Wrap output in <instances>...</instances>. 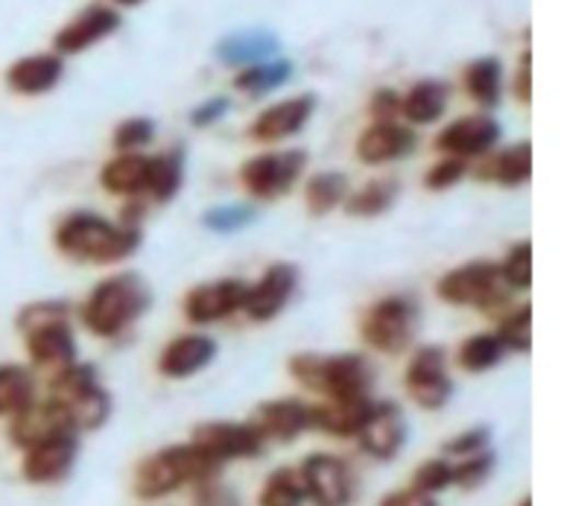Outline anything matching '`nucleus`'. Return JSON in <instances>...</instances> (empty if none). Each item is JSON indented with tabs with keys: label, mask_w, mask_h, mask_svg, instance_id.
I'll return each instance as SVG.
<instances>
[{
	"label": "nucleus",
	"mask_w": 561,
	"mask_h": 506,
	"mask_svg": "<svg viewBox=\"0 0 561 506\" xmlns=\"http://www.w3.org/2000/svg\"><path fill=\"white\" fill-rule=\"evenodd\" d=\"M51 241H55V251L71 263L113 266V263L129 260L131 253L141 248V228L110 221L96 211L75 209L58 218Z\"/></svg>",
	"instance_id": "nucleus-1"
},
{
	"label": "nucleus",
	"mask_w": 561,
	"mask_h": 506,
	"mask_svg": "<svg viewBox=\"0 0 561 506\" xmlns=\"http://www.w3.org/2000/svg\"><path fill=\"white\" fill-rule=\"evenodd\" d=\"M221 464L203 456L190 439L164 446L135 464L131 474V494L138 501H164L183 487H196L203 481H216Z\"/></svg>",
	"instance_id": "nucleus-2"
},
{
	"label": "nucleus",
	"mask_w": 561,
	"mask_h": 506,
	"mask_svg": "<svg viewBox=\"0 0 561 506\" xmlns=\"http://www.w3.org/2000/svg\"><path fill=\"white\" fill-rule=\"evenodd\" d=\"M151 308V286L138 273H113L100 279L81 304V324L87 334L116 340Z\"/></svg>",
	"instance_id": "nucleus-3"
},
{
	"label": "nucleus",
	"mask_w": 561,
	"mask_h": 506,
	"mask_svg": "<svg viewBox=\"0 0 561 506\" xmlns=\"http://www.w3.org/2000/svg\"><path fill=\"white\" fill-rule=\"evenodd\" d=\"M289 376L305 391L324 401L359 398L373 391V366L363 353H296L289 356Z\"/></svg>",
	"instance_id": "nucleus-4"
},
{
	"label": "nucleus",
	"mask_w": 561,
	"mask_h": 506,
	"mask_svg": "<svg viewBox=\"0 0 561 506\" xmlns=\"http://www.w3.org/2000/svg\"><path fill=\"white\" fill-rule=\"evenodd\" d=\"M45 394L55 398L68 411L78 433H93L106 426L113 414V398L96 376V366L81 363V359L51 372L45 381Z\"/></svg>",
	"instance_id": "nucleus-5"
},
{
	"label": "nucleus",
	"mask_w": 561,
	"mask_h": 506,
	"mask_svg": "<svg viewBox=\"0 0 561 506\" xmlns=\"http://www.w3.org/2000/svg\"><path fill=\"white\" fill-rule=\"evenodd\" d=\"M421 304L411 296H386L373 301L359 318V337L382 356H401L417 337Z\"/></svg>",
	"instance_id": "nucleus-6"
},
{
	"label": "nucleus",
	"mask_w": 561,
	"mask_h": 506,
	"mask_svg": "<svg viewBox=\"0 0 561 506\" xmlns=\"http://www.w3.org/2000/svg\"><path fill=\"white\" fill-rule=\"evenodd\" d=\"M436 296H439V301L453 304V308H478V311L491 314V311L507 304L511 289L504 286L497 263H491V260H469V263L453 266L449 273L439 276Z\"/></svg>",
	"instance_id": "nucleus-7"
},
{
	"label": "nucleus",
	"mask_w": 561,
	"mask_h": 506,
	"mask_svg": "<svg viewBox=\"0 0 561 506\" xmlns=\"http://www.w3.org/2000/svg\"><path fill=\"white\" fill-rule=\"evenodd\" d=\"M299 474L311 506H353L359 497V478L344 456L311 452L299 462Z\"/></svg>",
	"instance_id": "nucleus-8"
},
{
	"label": "nucleus",
	"mask_w": 561,
	"mask_h": 506,
	"mask_svg": "<svg viewBox=\"0 0 561 506\" xmlns=\"http://www.w3.org/2000/svg\"><path fill=\"white\" fill-rule=\"evenodd\" d=\"M190 442L221 468L231 462H251L266 452V439L251 421H206L196 423Z\"/></svg>",
	"instance_id": "nucleus-9"
},
{
	"label": "nucleus",
	"mask_w": 561,
	"mask_h": 506,
	"mask_svg": "<svg viewBox=\"0 0 561 506\" xmlns=\"http://www.w3.org/2000/svg\"><path fill=\"white\" fill-rule=\"evenodd\" d=\"M305 164H308V154L302 148L270 151V154L248 158L238 170V180L248 196H254L260 203H273V199H283L286 193H293V186L305 173Z\"/></svg>",
	"instance_id": "nucleus-10"
},
{
	"label": "nucleus",
	"mask_w": 561,
	"mask_h": 506,
	"mask_svg": "<svg viewBox=\"0 0 561 506\" xmlns=\"http://www.w3.org/2000/svg\"><path fill=\"white\" fill-rule=\"evenodd\" d=\"M404 391L421 411H443L453 401L456 384L449 376V359L443 346L427 343L414 349L404 369Z\"/></svg>",
	"instance_id": "nucleus-11"
},
{
	"label": "nucleus",
	"mask_w": 561,
	"mask_h": 506,
	"mask_svg": "<svg viewBox=\"0 0 561 506\" xmlns=\"http://www.w3.org/2000/svg\"><path fill=\"white\" fill-rule=\"evenodd\" d=\"M81 459V433H58L30 449H23L20 478L33 487H51L71 478Z\"/></svg>",
	"instance_id": "nucleus-12"
},
{
	"label": "nucleus",
	"mask_w": 561,
	"mask_h": 506,
	"mask_svg": "<svg viewBox=\"0 0 561 506\" xmlns=\"http://www.w3.org/2000/svg\"><path fill=\"white\" fill-rule=\"evenodd\" d=\"M244 298H248V283L238 276L199 283L183 298V318L196 327H209V324L228 321L238 311H244Z\"/></svg>",
	"instance_id": "nucleus-13"
},
{
	"label": "nucleus",
	"mask_w": 561,
	"mask_h": 506,
	"mask_svg": "<svg viewBox=\"0 0 561 506\" xmlns=\"http://www.w3.org/2000/svg\"><path fill=\"white\" fill-rule=\"evenodd\" d=\"M299 289V266L296 263H273L263 269L257 283H248L244 314L251 324H270L276 321Z\"/></svg>",
	"instance_id": "nucleus-14"
},
{
	"label": "nucleus",
	"mask_w": 561,
	"mask_h": 506,
	"mask_svg": "<svg viewBox=\"0 0 561 506\" xmlns=\"http://www.w3.org/2000/svg\"><path fill=\"white\" fill-rule=\"evenodd\" d=\"M408 433L411 429H408V417H404L401 404L376 401L356 442H359L363 456H369L373 462H394L408 446Z\"/></svg>",
	"instance_id": "nucleus-15"
},
{
	"label": "nucleus",
	"mask_w": 561,
	"mask_h": 506,
	"mask_svg": "<svg viewBox=\"0 0 561 506\" xmlns=\"http://www.w3.org/2000/svg\"><path fill=\"white\" fill-rule=\"evenodd\" d=\"M58 433H78V429L68 417V411L48 394H39L30 407H23L20 414H13L7 421V442L20 452L43 442V439L58 436Z\"/></svg>",
	"instance_id": "nucleus-16"
},
{
	"label": "nucleus",
	"mask_w": 561,
	"mask_h": 506,
	"mask_svg": "<svg viewBox=\"0 0 561 506\" xmlns=\"http://www.w3.org/2000/svg\"><path fill=\"white\" fill-rule=\"evenodd\" d=\"M23 346H26V359L30 369L36 372H58L71 363H78V337L71 327V318H58L39 327H30L23 334Z\"/></svg>",
	"instance_id": "nucleus-17"
},
{
	"label": "nucleus",
	"mask_w": 561,
	"mask_h": 506,
	"mask_svg": "<svg viewBox=\"0 0 561 506\" xmlns=\"http://www.w3.org/2000/svg\"><path fill=\"white\" fill-rule=\"evenodd\" d=\"M251 423L266 442H296L305 433H314V404L302 398H273L257 404Z\"/></svg>",
	"instance_id": "nucleus-18"
},
{
	"label": "nucleus",
	"mask_w": 561,
	"mask_h": 506,
	"mask_svg": "<svg viewBox=\"0 0 561 506\" xmlns=\"http://www.w3.org/2000/svg\"><path fill=\"white\" fill-rule=\"evenodd\" d=\"M497 138H501V126L484 113H472V116H462L443 128L436 135L433 148L439 154L469 161V158H484L497 145Z\"/></svg>",
	"instance_id": "nucleus-19"
},
{
	"label": "nucleus",
	"mask_w": 561,
	"mask_h": 506,
	"mask_svg": "<svg viewBox=\"0 0 561 506\" xmlns=\"http://www.w3.org/2000/svg\"><path fill=\"white\" fill-rule=\"evenodd\" d=\"M123 16L106 7V3H90L84 13H78L75 20H68L58 33H55V51L65 55H81L96 43H103L106 36H113L119 30Z\"/></svg>",
	"instance_id": "nucleus-20"
},
{
	"label": "nucleus",
	"mask_w": 561,
	"mask_h": 506,
	"mask_svg": "<svg viewBox=\"0 0 561 506\" xmlns=\"http://www.w3.org/2000/svg\"><path fill=\"white\" fill-rule=\"evenodd\" d=\"M216 356L218 343L209 334H180L164 343V349L158 356V372L171 381L193 379L203 369H209L216 363Z\"/></svg>",
	"instance_id": "nucleus-21"
},
{
	"label": "nucleus",
	"mask_w": 561,
	"mask_h": 506,
	"mask_svg": "<svg viewBox=\"0 0 561 506\" xmlns=\"http://www.w3.org/2000/svg\"><path fill=\"white\" fill-rule=\"evenodd\" d=\"M65 78V58L58 51H36L16 58L3 71V84L16 96H45Z\"/></svg>",
	"instance_id": "nucleus-22"
},
{
	"label": "nucleus",
	"mask_w": 561,
	"mask_h": 506,
	"mask_svg": "<svg viewBox=\"0 0 561 506\" xmlns=\"http://www.w3.org/2000/svg\"><path fill=\"white\" fill-rule=\"evenodd\" d=\"M314 103H318L314 93H299V96H289L283 103H273L270 110H263L257 119L248 126V138L273 145V141H283L289 135H299L305 123L311 119V113H314Z\"/></svg>",
	"instance_id": "nucleus-23"
},
{
	"label": "nucleus",
	"mask_w": 561,
	"mask_h": 506,
	"mask_svg": "<svg viewBox=\"0 0 561 506\" xmlns=\"http://www.w3.org/2000/svg\"><path fill=\"white\" fill-rule=\"evenodd\" d=\"M417 148V131H411L401 123H373L369 128H363V135L356 138V158L369 168L379 164H391L408 158Z\"/></svg>",
	"instance_id": "nucleus-24"
},
{
	"label": "nucleus",
	"mask_w": 561,
	"mask_h": 506,
	"mask_svg": "<svg viewBox=\"0 0 561 506\" xmlns=\"http://www.w3.org/2000/svg\"><path fill=\"white\" fill-rule=\"evenodd\" d=\"M373 404H376L373 394L321 401V404H314V433H324L331 439H356Z\"/></svg>",
	"instance_id": "nucleus-25"
},
{
	"label": "nucleus",
	"mask_w": 561,
	"mask_h": 506,
	"mask_svg": "<svg viewBox=\"0 0 561 506\" xmlns=\"http://www.w3.org/2000/svg\"><path fill=\"white\" fill-rule=\"evenodd\" d=\"M279 39L270 30H244V33H231L216 45V58L228 68H251L266 58H276Z\"/></svg>",
	"instance_id": "nucleus-26"
},
{
	"label": "nucleus",
	"mask_w": 561,
	"mask_h": 506,
	"mask_svg": "<svg viewBox=\"0 0 561 506\" xmlns=\"http://www.w3.org/2000/svg\"><path fill=\"white\" fill-rule=\"evenodd\" d=\"M148 173H151V158L138 154V151H126L100 170V186L113 196L135 199V196L148 193Z\"/></svg>",
	"instance_id": "nucleus-27"
},
{
	"label": "nucleus",
	"mask_w": 561,
	"mask_h": 506,
	"mask_svg": "<svg viewBox=\"0 0 561 506\" xmlns=\"http://www.w3.org/2000/svg\"><path fill=\"white\" fill-rule=\"evenodd\" d=\"M39 398L36 369L23 363H0V421H10Z\"/></svg>",
	"instance_id": "nucleus-28"
},
{
	"label": "nucleus",
	"mask_w": 561,
	"mask_h": 506,
	"mask_svg": "<svg viewBox=\"0 0 561 506\" xmlns=\"http://www.w3.org/2000/svg\"><path fill=\"white\" fill-rule=\"evenodd\" d=\"M446 103H449V87L436 78H427V81H417L401 96V116L411 126H431L446 113Z\"/></svg>",
	"instance_id": "nucleus-29"
},
{
	"label": "nucleus",
	"mask_w": 561,
	"mask_h": 506,
	"mask_svg": "<svg viewBox=\"0 0 561 506\" xmlns=\"http://www.w3.org/2000/svg\"><path fill=\"white\" fill-rule=\"evenodd\" d=\"M478 176L484 183H497V186H523L533 176V145L529 141L511 145L507 151L484 161L478 168Z\"/></svg>",
	"instance_id": "nucleus-30"
},
{
	"label": "nucleus",
	"mask_w": 561,
	"mask_h": 506,
	"mask_svg": "<svg viewBox=\"0 0 561 506\" xmlns=\"http://www.w3.org/2000/svg\"><path fill=\"white\" fill-rule=\"evenodd\" d=\"M504 356H507V349H504V343H501V337L494 331L472 334L469 340H462L459 349H456V363L469 376H481V372L497 369L504 363Z\"/></svg>",
	"instance_id": "nucleus-31"
},
{
	"label": "nucleus",
	"mask_w": 561,
	"mask_h": 506,
	"mask_svg": "<svg viewBox=\"0 0 561 506\" xmlns=\"http://www.w3.org/2000/svg\"><path fill=\"white\" fill-rule=\"evenodd\" d=\"M462 87L466 93L476 100L481 110H494L501 103V87H504V71H501V61L484 55V58H476L466 74H462Z\"/></svg>",
	"instance_id": "nucleus-32"
},
{
	"label": "nucleus",
	"mask_w": 561,
	"mask_h": 506,
	"mask_svg": "<svg viewBox=\"0 0 561 506\" xmlns=\"http://www.w3.org/2000/svg\"><path fill=\"white\" fill-rule=\"evenodd\" d=\"M398 199V180H386V176H376L369 183H363L356 193H346L344 211L350 218H376V215H386Z\"/></svg>",
	"instance_id": "nucleus-33"
},
{
	"label": "nucleus",
	"mask_w": 561,
	"mask_h": 506,
	"mask_svg": "<svg viewBox=\"0 0 561 506\" xmlns=\"http://www.w3.org/2000/svg\"><path fill=\"white\" fill-rule=\"evenodd\" d=\"M350 193V180L341 170H321L305 183V206L311 215H328L341 209Z\"/></svg>",
	"instance_id": "nucleus-34"
},
{
	"label": "nucleus",
	"mask_w": 561,
	"mask_h": 506,
	"mask_svg": "<svg viewBox=\"0 0 561 506\" xmlns=\"http://www.w3.org/2000/svg\"><path fill=\"white\" fill-rule=\"evenodd\" d=\"M289 78H293V61H286V58H266V61H260V65L244 68V71L238 74L234 87H238L241 93H248L251 100H260V96L279 90Z\"/></svg>",
	"instance_id": "nucleus-35"
},
{
	"label": "nucleus",
	"mask_w": 561,
	"mask_h": 506,
	"mask_svg": "<svg viewBox=\"0 0 561 506\" xmlns=\"http://www.w3.org/2000/svg\"><path fill=\"white\" fill-rule=\"evenodd\" d=\"M183 186V151L173 148L164 151L158 158H151V173H148V196L158 203V206H168L176 199Z\"/></svg>",
	"instance_id": "nucleus-36"
},
{
	"label": "nucleus",
	"mask_w": 561,
	"mask_h": 506,
	"mask_svg": "<svg viewBox=\"0 0 561 506\" xmlns=\"http://www.w3.org/2000/svg\"><path fill=\"white\" fill-rule=\"evenodd\" d=\"M305 484L299 474V464H279L270 471L263 491H260L257 506H305Z\"/></svg>",
	"instance_id": "nucleus-37"
},
{
	"label": "nucleus",
	"mask_w": 561,
	"mask_h": 506,
	"mask_svg": "<svg viewBox=\"0 0 561 506\" xmlns=\"http://www.w3.org/2000/svg\"><path fill=\"white\" fill-rule=\"evenodd\" d=\"M507 353H529L533 349V304L523 301L501 318V327L494 331Z\"/></svg>",
	"instance_id": "nucleus-38"
},
{
	"label": "nucleus",
	"mask_w": 561,
	"mask_h": 506,
	"mask_svg": "<svg viewBox=\"0 0 561 506\" xmlns=\"http://www.w3.org/2000/svg\"><path fill=\"white\" fill-rule=\"evenodd\" d=\"M497 269H501V279L511 292H526L533 286V244L529 241L514 244L507 256L497 263Z\"/></svg>",
	"instance_id": "nucleus-39"
},
{
	"label": "nucleus",
	"mask_w": 561,
	"mask_h": 506,
	"mask_svg": "<svg viewBox=\"0 0 561 506\" xmlns=\"http://www.w3.org/2000/svg\"><path fill=\"white\" fill-rule=\"evenodd\" d=\"M497 468V456L491 449L476 452V456H466L459 462H453V487H462V491H478L491 481Z\"/></svg>",
	"instance_id": "nucleus-40"
},
{
	"label": "nucleus",
	"mask_w": 561,
	"mask_h": 506,
	"mask_svg": "<svg viewBox=\"0 0 561 506\" xmlns=\"http://www.w3.org/2000/svg\"><path fill=\"white\" fill-rule=\"evenodd\" d=\"M411 487L427 494V497H439L443 491L453 487V459L446 456H433L427 462H421L411 474Z\"/></svg>",
	"instance_id": "nucleus-41"
},
{
	"label": "nucleus",
	"mask_w": 561,
	"mask_h": 506,
	"mask_svg": "<svg viewBox=\"0 0 561 506\" xmlns=\"http://www.w3.org/2000/svg\"><path fill=\"white\" fill-rule=\"evenodd\" d=\"M71 301L65 298H39V301H30L16 311L13 324L20 334H26L30 327H39V324H48V321H58V318H71Z\"/></svg>",
	"instance_id": "nucleus-42"
},
{
	"label": "nucleus",
	"mask_w": 561,
	"mask_h": 506,
	"mask_svg": "<svg viewBox=\"0 0 561 506\" xmlns=\"http://www.w3.org/2000/svg\"><path fill=\"white\" fill-rule=\"evenodd\" d=\"M254 221H257V209H251V206H218L203 215V225L216 234H234Z\"/></svg>",
	"instance_id": "nucleus-43"
},
{
	"label": "nucleus",
	"mask_w": 561,
	"mask_h": 506,
	"mask_svg": "<svg viewBox=\"0 0 561 506\" xmlns=\"http://www.w3.org/2000/svg\"><path fill=\"white\" fill-rule=\"evenodd\" d=\"M484 449H491V426H469L443 442L446 459H466V456H476Z\"/></svg>",
	"instance_id": "nucleus-44"
},
{
	"label": "nucleus",
	"mask_w": 561,
	"mask_h": 506,
	"mask_svg": "<svg viewBox=\"0 0 561 506\" xmlns=\"http://www.w3.org/2000/svg\"><path fill=\"white\" fill-rule=\"evenodd\" d=\"M151 138H154V123H151L148 116H131L126 123H119L116 131H113V148H116L119 154H126V151L145 148Z\"/></svg>",
	"instance_id": "nucleus-45"
},
{
	"label": "nucleus",
	"mask_w": 561,
	"mask_h": 506,
	"mask_svg": "<svg viewBox=\"0 0 561 506\" xmlns=\"http://www.w3.org/2000/svg\"><path fill=\"white\" fill-rule=\"evenodd\" d=\"M466 173H469V161H462V158H449V154H446V158H439V161L424 173V186H427L431 193H439V189L456 186Z\"/></svg>",
	"instance_id": "nucleus-46"
},
{
	"label": "nucleus",
	"mask_w": 561,
	"mask_h": 506,
	"mask_svg": "<svg viewBox=\"0 0 561 506\" xmlns=\"http://www.w3.org/2000/svg\"><path fill=\"white\" fill-rule=\"evenodd\" d=\"M193 501H196V506H238V494L216 478V481L196 484L193 487Z\"/></svg>",
	"instance_id": "nucleus-47"
},
{
	"label": "nucleus",
	"mask_w": 561,
	"mask_h": 506,
	"mask_svg": "<svg viewBox=\"0 0 561 506\" xmlns=\"http://www.w3.org/2000/svg\"><path fill=\"white\" fill-rule=\"evenodd\" d=\"M369 116H373L376 123L398 119V116H401V96H398L394 90H389V87L376 90V93H373V100H369Z\"/></svg>",
	"instance_id": "nucleus-48"
},
{
	"label": "nucleus",
	"mask_w": 561,
	"mask_h": 506,
	"mask_svg": "<svg viewBox=\"0 0 561 506\" xmlns=\"http://www.w3.org/2000/svg\"><path fill=\"white\" fill-rule=\"evenodd\" d=\"M228 110H231V103H228L225 96H213V100L199 103V106L190 113V123H193L196 128L216 126L218 119H225V116H228Z\"/></svg>",
	"instance_id": "nucleus-49"
},
{
	"label": "nucleus",
	"mask_w": 561,
	"mask_h": 506,
	"mask_svg": "<svg viewBox=\"0 0 561 506\" xmlns=\"http://www.w3.org/2000/svg\"><path fill=\"white\" fill-rule=\"evenodd\" d=\"M376 506H439L436 497H427V494H421V491H414V487H401V491H391L386 494L382 501Z\"/></svg>",
	"instance_id": "nucleus-50"
},
{
	"label": "nucleus",
	"mask_w": 561,
	"mask_h": 506,
	"mask_svg": "<svg viewBox=\"0 0 561 506\" xmlns=\"http://www.w3.org/2000/svg\"><path fill=\"white\" fill-rule=\"evenodd\" d=\"M514 93H517L519 103L533 100V58H529V51H523V58H519V74L517 81H514Z\"/></svg>",
	"instance_id": "nucleus-51"
},
{
	"label": "nucleus",
	"mask_w": 561,
	"mask_h": 506,
	"mask_svg": "<svg viewBox=\"0 0 561 506\" xmlns=\"http://www.w3.org/2000/svg\"><path fill=\"white\" fill-rule=\"evenodd\" d=\"M113 3H119V7H138L141 0H113Z\"/></svg>",
	"instance_id": "nucleus-52"
},
{
	"label": "nucleus",
	"mask_w": 561,
	"mask_h": 506,
	"mask_svg": "<svg viewBox=\"0 0 561 506\" xmlns=\"http://www.w3.org/2000/svg\"><path fill=\"white\" fill-rule=\"evenodd\" d=\"M519 506H533V501H529V497H523V501H519Z\"/></svg>",
	"instance_id": "nucleus-53"
}]
</instances>
